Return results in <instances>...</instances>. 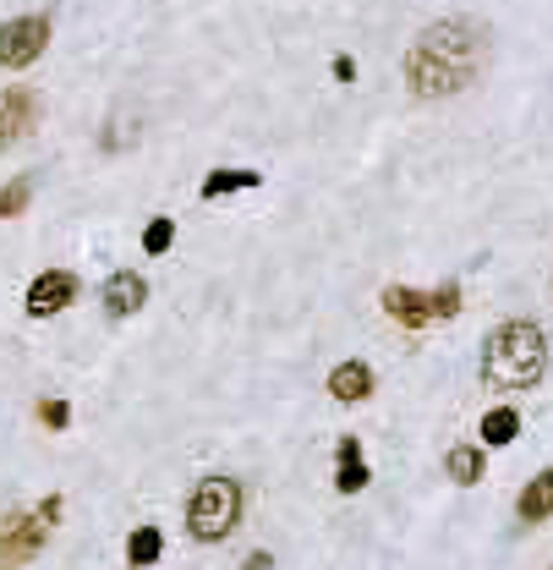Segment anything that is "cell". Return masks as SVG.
I'll list each match as a JSON object with an SVG mask.
<instances>
[{"label":"cell","instance_id":"17","mask_svg":"<svg viewBox=\"0 0 553 570\" xmlns=\"http://www.w3.org/2000/svg\"><path fill=\"white\" fill-rule=\"evenodd\" d=\"M170 242H176V220H165V214H159V220H148V225H143V253H154V258H159V253H170Z\"/></svg>","mask_w":553,"mask_h":570},{"label":"cell","instance_id":"11","mask_svg":"<svg viewBox=\"0 0 553 570\" xmlns=\"http://www.w3.org/2000/svg\"><path fill=\"white\" fill-rule=\"evenodd\" d=\"M329 395H335L340 406L368 401V395H373V368H368V362H340V368L329 373Z\"/></svg>","mask_w":553,"mask_h":570},{"label":"cell","instance_id":"18","mask_svg":"<svg viewBox=\"0 0 553 570\" xmlns=\"http://www.w3.org/2000/svg\"><path fill=\"white\" fill-rule=\"evenodd\" d=\"M27 198H33V181H27V176H16V181H5V187H0V220H11V214H22V209H27Z\"/></svg>","mask_w":553,"mask_h":570},{"label":"cell","instance_id":"12","mask_svg":"<svg viewBox=\"0 0 553 570\" xmlns=\"http://www.w3.org/2000/svg\"><path fill=\"white\" fill-rule=\"evenodd\" d=\"M516 511H521V522H549L553 516V467L538 472V478L521 489V505H516Z\"/></svg>","mask_w":553,"mask_h":570},{"label":"cell","instance_id":"23","mask_svg":"<svg viewBox=\"0 0 553 570\" xmlns=\"http://www.w3.org/2000/svg\"><path fill=\"white\" fill-rule=\"evenodd\" d=\"M241 570H274V555H252V560H247Z\"/></svg>","mask_w":553,"mask_h":570},{"label":"cell","instance_id":"22","mask_svg":"<svg viewBox=\"0 0 553 570\" xmlns=\"http://www.w3.org/2000/svg\"><path fill=\"white\" fill-rule=\"evenodd\" d=\"M38 516H44V522H49V527H55V522H60V494H49V500H44V505H38Z\"/></svg>","mask_w":553,"mask_h":570},{"label":"cell","instance_id":"1","mask_svg":"<svg viewBox=\"0 0 553 570\" xmlns=\"http://www.w3.org/2000/svg\"><path fill=\"white\" fill-rule=\"evenodd\" d=\"M488 60V27L477 16H439L433 27L417 33L406 55V88L417 99H450L477 82Z\"/></svg>","mask_w":553,"mask_h":570},{"label":"cell","instance_id":"9","mask_svg":"<svg viewBox=\"0 0 553 570\" xmlns=\"http://www.w3.org/2000/svg\"><path fill=\"white\" fill-rule=\"evenodd\" d=\"M384 313H390L395 324H406V329H422V324L439 318V313H433V291H411V286H390V291H384Z\"/></svg>","mask_w":553,"mask_h":570},{"label":"cell","instance_id":"3","mask_svg":"<svg viewBox=\"0 0 553 570\" xmlns=\"http://www.w3.org/2000/svg\"><path fill=\"white\" fill-rule=\"evenodd\" d=\"M241 522V483L236 478H203L187 494V533L198 544H219L230 538V527Z\"/></svg>","mask_w":553,"mask_h":570},{"label":"cell","instance_id":"10","mask_svg":"<svg viewBox=\"0 0 553 570\" xmlns=\"http://www.w3.org/2000/svg\"><path fill=\"white\" fill-rule=\"evenodd\" d=\"M335 461H340V472H335V489L340 494H362L368 483H373V472H368V461H362V439H340L335 445Z\"/></svg>","mask_w":553,"mask_h":570},{"label":"cell","instance_id":"13","mask_svg":"<svg viewBox=\"0 0 553 570\" xmlns=\"http://www.w3.org/2000/svg\"><path fill=\"white\" fill-rule=\"evenodd\" d=\"M258 181H263L258 170H208L198 192H203V203H219V198H230V192H247V187H258Z\"/></svg>","mask_w":553,"mask_h":570},{"label":"cell","instance_id":"6","mask_svg":"<svg viewBox=\"0 0 553 570\" xmlns=\"http://www.w3.org/2000/svg\"><path fill=\"white\" fill-rule=\"evenodd\" d=\"M33 121H38V93L33 88H0V154L16 143V137H27L33 132Z\"/></svg>","mask_w":553,"mask_h":570},{"label":"cell","instance_id":"5","mask_svg":"<svg viewBox=\"0 0 553 570\" xmlns=\"http://www.w3.org/2000/svg\"><path fill=\"white\" fill-rule=\"evenodd\" d=\"M44 538H49V522H44L38 511H11V516L0 522V570L27 566V560L44 549Z\"/></svg>","mask_w":553,"mask_h":570},{"label":"cell","instance_id":"8","mask_svg":"<svg viewBox=\"0 0 553 570\" xmlns=\"http://www.w3.org/2000/svg\"><path fill=\"white\" fill-rule=\"evenodd\" d=\"M143 302H148V280L137 269H115L104 280V313L110 318H132V313H143Z\"/></svg>","mask_w":553,"mask_h":570},{"label":"cell","instance_id":"21","mask_svg":"<svg viewBox=\"0 0 553 570\" xmlns=\"http://www.w3.org/2000/svg\"><path fill=\"white\" fill-rule=\"evenodd\" d=\"M335 77L351 82V77H357V60H351V55H335Z\"/></svg>","mask_w":553,"mask_h":570},{"label":"cell","instance_id":"16","mask_svg":"<svg viewBox=\"0 0 553 570\" xmlns=\"http://www.w3.org/2000/svg\"><path fill=\"white\" fill-rule=\"evenodd\" d=\"M516 434H521V412L494 406V412L483 417V445H516Z\"/></svg>","mask_w":553,"mask_h":570},{"label":"cell","instance_id":"14","mask_svg":"<svg viewBox=\"0 0 553 570\" xmlns=\"http://www.w3.org/2000/svg\"><path fill=\"white\" fill-rule=\"evenodd\" d=\"M444 472H450L461 489H472V483H483L488 461H483V450H477V445H455V450L444 456Z\"/></svg>","mask_w":553,"mask_h":570},{"label":"cell","instance_id":"19","mask_svg":"<svg viewBox=\"0 0 553 570\" xmlns=\"http://www.w3.org/2000/svg\"><path fill=\"white\" fill-rule=\"evenodd\" d=\"M38 423H44V428H66V423H71V406L49 395V401H38Z\"/></svg>","mask_w":553,"mask_h":570},{"label":"cell","instance_id":"20","mask_svg":"<svg viewBox=\"0 0 553 570\" xmlns=\"http://www.w3.org/2000/svg\"><path fill=\"white\" fill-rule=\"evenodd\" d=\"M433 313H439V318H455V313H461V286H439V291H433Z\"/></svg>","mask_w":553,"mask_h":570},{"label":"cell","instance_id":"2","mask_svg":"<svg viewBox=\"0 0 553 570\" xmlns=\"http://www.w3.org/2000/svg\"><path fill=\"white\" fill-rule=\"evenodd\" d=\"M549 373V340L532 318H510L483 346V384L488 390H532Z\"/></svg>","mask_w":553,"mask_h":570},{"label":"cell","instance_id":"7","mask_svg":"<svg viewBox=\"0 0 553 570\" xmlns=\"http://www.w3.org/2000/svg\"><path fill=\"white\" fill-rule=\"evenodd\" d=\"M71 297H77V275H66V269H44V275L27 286V313H33V318H55V313L71 308Z\"/></svg>","mask_w":553,"mask_h":570},{"label":"cell","instance_id":"4","mask_svg":"<svg viewBox=\"0 0 553 570\" xmlns=\"http://www.w3.org/2000/svg\"><path fill=\"white\" fill-rule=\"evenodd\" d=\"M44 44H49V16H44V11H27V16L0 22V66H5V71L33 66V60L44 55Z\"/></svg>","mask_w":553,"mask_h":570},{"label":"cell","instance_id":"15","mask_svg":"<svg viewBox=\"0 0 553 570\" xmlns=\"http://www.w3.org/2000/svg\"><path fill=\"white\" fill-rule=\"evenodd\" d=\"M159 549H165V533H159V527H137V533L126 538V560H132V570H148L154 560H159Z\"/></svg>","mask_w":553,"mask_h":570}]
</instances>
